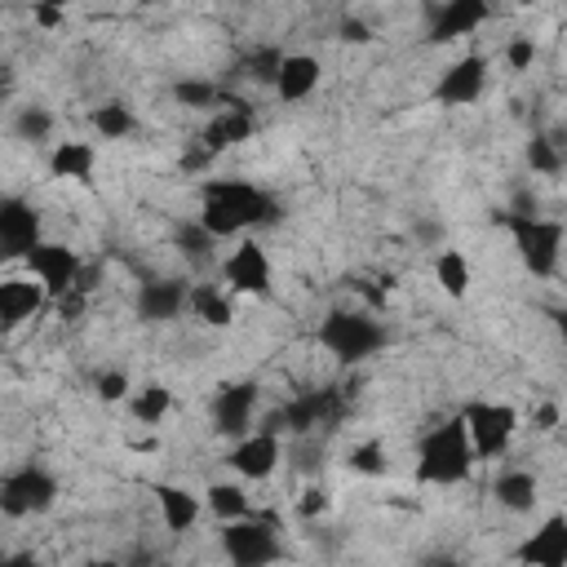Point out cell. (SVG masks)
<instances>
[{"label":"cell","instance_id":"1","mask_svg":"<svg viewBox=\"0 0 567 567\" xmlns=\"http://www.w3.org/2000/svg\"><path fill=\"white\" fill-rule=\"evenodd\" d=\"M213 239H239L244 231L279 222V200L239 178H208L200 191V217Z\"/></svg>","mask_w":567,"mask_h":567},{"label":"cell","instance_id":"2","mask_svg":"<svg viewBox=\"0 0 567 567\" xmlns=\"http://www.w3.org/2000/svg\"><path fill=\"white\" fill-rule=\"evenodd\" d=\"M470 470H474V448H470L461 417L435 426L421 439V452H417V479L421 483H461Z\"/></svg>","mask_w":567,"mask_h":567},{"label":"cell","instance_id":"3","mask_svg":"<svg viewBox=\"0 0 567 567\" xmlns=\"http://www.w3.org/2000/svg\"><path fill=\"white\" fill-rule=\"evenodd\" d=\"M391 342L386 324L364 315V311H333L324 324H320V346L329 355H338L342 364H364L373 360L382 346Z\"/></svg>","mask_w":567,"mask_h":567},{"label":"cell","instance_id":"4","mask_svg":"<svg viewBox=\"0 0 567 567\" xmlns=\"http://www.w3.org/2000/svg\"><path fill=\"white\" fill-rule=\"evenodd\" d=\"M505 231L514 235L518 261L536 279H549L558 270V257H563V222L541 217V213H510L505 217Z\"/></svg>","mask_w":567,"mask_h":567},{"label":"cell","instance_id":"5","mask_svg":"<svg viewBox=\"0 0 567 567\" xmlns=\"http://www.w3.org/2000/svg\"><path fill=\"white\" fill-rule=\"evenodd\" d=\"M342 417H346V395L329 386V391H307V395L289 399L266 421V430H275V435H315L320 426L333 430Z\"/></svg>","mask_w":567,"mask_h":567},{"label":"cell","instance_id":"6","mask_svg":"<svg viewBox=\"0 0 567 567\" xmlns=\"http://www.w3.org/2000/svg\"><path fill=\"white\" fill-rule=\"evenodd\" d=\"M58 501V479L45 470V466H19L0 479V514L6 518H32V514H45L54 510Z\"/></svg>","mask_w":567,"mask_h":567},{"label":"cell","instance_id":"7","mask_svg":"<svg viewBox=\"0 0 567 567\" xmlns=\"http://www.w3.org/2000/svg\"><path fill=\"white\" fill-rule=\"evenodd\" d=\"M461 421H466V435H470V448H474V461H492L510 448L514 430H518V413L510 404H488V399H474L461 408Z\"/></svg>","mask_w":567,"mask_h":567},{"label":"cell","instance_id":"8","mask_svg":"<svg viewBox=\"0 0 567 567\" xmlns=\"http://www.w3.org/2000/svg\"><path fill=\"white\" fill-rule=\"evenodd\" d=\"M222 549L235 567H261V563H275L284 549H279V536H275V523L270 518H257V514H244V518H231L222 527Z\"/></svg>","mask_w":567,"mask_h":567},{"label":"cell","instance_id":"9","mask_svg":"<svg viewBox=\"0 0 567 567\" xmlns=\"http://www.w3.org/2000/svg\"><path fill=\"white\" fill-rule=\"evenodd\" d=\"M41 208L23 195H0V261H19L41 244Z\"/></svg>","mask_w":567,"mask_h":567},{"label":"cell","instance_id":"10","mask_svg":"<svg viewBox=\"0 0 567 567\" xmlns=\"http://www.w3.org/2000/svg\"><path fill=\"white\" fill-rule=\"evenodd\" d=\"M28 270L36 275V284L45 289V298L50 302H58L63 293H72L76 289V275H81V257H76V248H67V244H58V239H41L28 257Z\"/></svg>","mask_w":567,"mask_h":567},{"label":"cell","instance_id":"11","mask_svg":"<svg viewBox=\"0 0 567 567\" xmlns=\"http://www.w3.org/2000/svg\"><path fill=\"white\" fill-rule=\"evenodd\" d=\"M279 461H284V443H279L275 430H244V435L231 443V452H226V466H231L239 479H248V483L270 479V474L279 470Z\"/></svg>","mask_w":567,"mask_h":567},{"label":"cell","instance_id":"12","mask_svg":"<svg viewBox=\"0 0 567 567\" xmlns=\"http://www.w3.org/2000/svg\"><path fill=\"white\" fill-rule=\"evenodd\" d=\"M222 279L244 298H266L270 293V257L257 239H239L231 257L222 261Z\"/></svg>","mask_w":567,"mask_h":567},{"label":"cell","instance_id":"13","mask_svg":"<svg viewBox=\"0 0 567 567\" xmlns=\"http://www.w3.org/2000/svg\"><path fill=\"white\" fill-rule=\"evenodd\" d=\"M253 133H257V116H253V107H248V103H239V98H231L222 111H213V120L200 129V138H195V142L217 160V156H222V151H231L235 142H248Z\"/></svg>","mask_w":567,"mask_h":567},{"label":"cell","instance_id":"14","mask_svg":"<svg viewBox=\"0 0 567 567\" xmlns=\"http://www.w3.org/2000/svg\"><path fill=\"white\" fill-rule=\"evenodd\" d=\"M483 85H488V58H483V54H461V58L439 76L435 103H439V107H470V103H479Z\"/></svg>","mask_w":567,"mask_h":567},{"label":"cell","instance_id":"15","mask_svg":"<svg viewBox=\"0 0 567 567\" xmlns=\"http://www.w3.org/2000/svg\"><path fill=\"white\" fill-rule=\"evenodd\" d=\"M208 413H213V426H217L222 435L239 439V435L248 430L253 413H257V382H231V386H222V391L213 395Z\"/></svg>","mask_w":567,"mask_h":567},{"label":"cell","instance_id":"16","mask_svg":"<svg viewBox=\"0 0 567 567\" xmlns=\"http://www.w3.org/2000/svg\"><path fill=\"white\" fill-rule=\"evenodd\" d=\"M488 0H443L435 23H430V45H452L488 23Z\"/></svg>","mask_w":567,"mask_h":567},{"label":"cell","instance_id":"17","mask_svg":"<svg viewBox=\"0 0 567 567\" xmlns=\"http://www.w3.org/2000/svg\"><path fill=\"white\" fill-rule=\"evenodd\" d=\"M50 298H45V289L36 279H0V333H14L19 324H28V320H36L41 315V307H45Z\"/></svg>","mask_w":567,"mask_h":567},{"label":"cell","instance_id":"18","mask_svg":"<svg viewBox=\"0 0 567 567\" xmlns=\"http://www.w3.org/2000/svg\"><path fill=\"white\" fill-rule=\"evenodd\" d=\"M320 76H324L320 58H311V54H284L270 89L279 94V103H307L320 89Z\"/></svg>","mask_w":567,"mask_h":567},{"label":"cell","instance_id":"19","mask_svg":"<svg viewBox=\"0 0 567 567\" xmlns=\"http://www.w3.org/2000/svg\"><path fill=\"white\" fill-rule=\"evenodd\" d=\"M186 293H191L186 279H151L138 289V315L147 324H169L186 311Z\"/></svg>","mask_w":567,"mask_h":567},{"label":"cell","instance_id":"20","mask_svg":"<svg viewBox=\"0 0 567 567\" xmlns=\"http://www.w3.org/2000/svg\"><path fill=\"white\" fill-rule=\"evenodd\" d=\"M518 558L532 567H563L567 563V518L554 514L541 532H532V541L518 549Z\"/></svg>","mask_w":567,"mask_h":567},{"label":"cell","instance_id":"21","mask_svg":"<svg viewBox=\"0 0 567 567\" xmlns=\"http://www.w3.org/2000/svg\"><path fill=\"white\" fill-rule=\"evenodd\" d=\"M156 505H160V523L169 532H191L200 523V510H204V501L195 492L173 488V483H160L156 488Z\"/></svg>","mask_w":567,"mask_h":567},{"label":"cell","instance_id":"22","mask_svg":"<svg viewBox=\"0 0 567 567\" xmlns=\"http://www.w3.org/2000/svg\"><path fill=\"white\" fill-rule=\"evenodd\" d=\"M94 169H98V151L94 142H58L54 156H50V173L63 178V182H81L89 186L94 182Z\"/></svg>","mask_w":567,"mask_h":567},{"label":"cell","instance_id":"23","mask_svg":"<svg viewBox=\"0 0 567 567\" xmlns=\"http://www.w3.org/2000/svg\"><path fill=\"white\" fill-rule=\"evenodd\" d=\"M492 496H496V505L510 510V514H532V505L541 501V483H536L532 470H505V474H496Z\"/></svg>","mask_w":567,"mask_h":567},{"label":"cell","instance_id":"24","mask_svg":"<svg viewBox=\"0 0 567 567\" xmlns=\"http://www.w3.org/2000/svg\"><path fill=\"white\" fill-rule=\"evenodd\" d=\"M186 311H191L200 324H208V329H231V324H235V307H231V298L217 289V284H191Z\"/></svg>","mask_w":567,"mask_h":567},{"label":"cell","instance_id":"25","mask_svg":"<svg viewBox=\"0 0 567 567\" xmlns=\"http://www.w3.org/2000/svg\"><path fill=\"white\" fill-rule=\"evenodd\" d=\"M435 284H439V293L461 302L470 293V284H474V270H470V257L461 248H443L435 257Z\"/></svg>","mask_w":567,"mask_h":567},{"label":"cell","instance_id":"26","mask_svg":"<svg viewBox=\"0 0 567 567\" xmlns=\"http://www.w3.org/2000/svg\"><path fill=\"white\" fill-rule=\"evenodd\" d=\"M173 98H178V107H186V111H222L235 94H226L217 81H178L173 85Z\"/></svg>","mask_w":567,"mask_h":567},{"label":"cell","instance_id":"27","mask_svg":"<svg viewBox=\"0 0 567 567\" xmlns=\"http://www.w3.org/2000/svg\"><path fill=\"white\" fill-rule=\"evenodd\" d=\"M89 125H94V133L107 138V142H120V138H129V133L138 129V120H133V111H129L125 103H103V107H94Z\"/></svg>","mask_w":567,"mask_h":567},{"label":"cell","instance_id":"28","mask_svg":"<svg viewBox=\"0 0 567 567\" xmlns=\"http://www.w3.org/2000/svg\"><path fill=\"white\" fill-rule=\"evenodd\" d=\"M133 421L138 426H160L164 417H169V408H173V391L169 386H160V382H151V386H142L138 395H133Z\"/></svg>","mask_w":567,"mask_h":567},{"label":"cell","instance_id":"29","mask_svg":"<svg viewBox=\"0 0 567 567\" xmlns=\"http://www.w3.org/2000/svg\"><path fill=\"white\" fill-rule=\"evenodd\" d=\"M204 505H208V510H213V518H222V523L253 514V505H248V492H244L239 483H213V488L204 492Z\"/></svg>","mask_w":567,"mask_h":567},{"label":"cell","instance_id":"30","mask_svg":"<svg viewBox=\"0 0 567 567\" xmlns=\"http://www.w3.org/2000/svg\"><path fill=\"white\" fill-rule=\"evenodd\" d=\"M14 133H19L23 142H50V133H54V111H50V107H23L19 120H14Z\"/></svg>","mask_w":567,"mask_h":567},{"label":"cell","instance_id":"31","mask_svg":"<svg viewBox=\"0 0 567 567\" xmlns=\"http://www.w3.org/2000/svg\"><path fill=\"white\" fill-rule=\"evenodd\" d=\"M351 470H355V474H364V479H377V474H386V470H391V461H386V448H382L377 439H368V443H355V448H351Z\"/></svg>","mask_w":567,"mask_h":567},{"label":"cell","instance_id":"32","mask_svg":"<svg viewBox=\"0 0 567 567\" xmlns=\"http://www.w3.org/2000/svg\"><path fill=\"white\" fill-rule=\"evenodd\" d=\"M279 50H270V45H261V50H253L244 63H239V76H248V81H257V85H270L275 81V72H279Z\"/></svg>","mask_w":567,"mask_h":567},{"label":"cell","instance_id":"33","mask_svg":"<svg viewBox=\"0 0 567 567\" xmlns=\"http://www.w3.org/2000/svg\"><path fill=\"white\" fill-rule=\"evenodd\" d=\"M213 235L200 226V222H182L178 226V248H182V257H191V261H204L208 253H213Z\"/></svg>","mask_w":567,"mask_h":567},{"label":"cell","instance_id":"34","mask_svg":"<svg viewBox=\"0 0 567 567\" xmlns=\"http://www.w3.org/2000/svg\"><path fill=\"white\" fill-rule=\"evenodd\" d=\"M527 164H532L536 173H545V178H554V173L563 169V156H558V142H554V138H532V147H527Z\"/></svg>","mask_w":567,"mask_h":567},{"label":"cell","instance_id":"35","mask_svg":"<svg viewBox=\"0 0 567 567\" xmlns=\"http://www.w3.org/2000/svg\"><path fill=\"white\" fill-rule=\"evenodd\" d=\"M129 377L120 373V368H107V373H98V399L103 404H120V399H129Z\"/></svg>","mask_w":567,"mask_h":567},{"label":"cell","instance_id":"36","mask_svg":"<svg viewBox=\"0 0 567 567\" xmlns=\"http://www.w3.org/2000/svg\"><path fill=\"white\" fill-rule=\"evenodd\" d=\"M505 63H510V72H532V63H536V41H532V36H514V41L505 45Z\"/></svg>","mask_w":567,"mask_h":567},{"label":"cell","instance_id":"37","mask_svg":"<svg viewBox=\"0 0 567 567\" xmlns=\"http://www.w3.org/2000/svg\"><path fill=\"white\" fill-rule=\"evenodd\" d=\"M338 36H342L346 45H373V41H377V36H373V28H368L364 19H342Z\"/></svg>","mask_w":567,"mask_h":567},{"label":"cell","instance_id":"38","mask_svg":"<svg viewBox=\"0 0 567 567\" xmlns=\"http://www.w3.org/2000/svg\"><path fill=\"white\" fill-rule=\"evenodd\" d=\"M85 307H89V293H81V289H72V293L58 298V315H63V320H81Z\"/></svg>","mask_w":567,"mask_h":567},{"label":"cell","instance_id":"39","mask_svg":"<svg viewBox=\"0 0 567 567\" xmlns=\"http://www.w3.org/2000/svg\"><path fill=\"white\" fill-rule=\"evenodd\" d=\"M298 510H302V518L324 514V510H329V492H324V488H307V492H302V501H298Z\"/></svg>","mask_w":567,"mask_h":567},{"label":"cell","instance_id":"40","mask_svg":"<svg viewBox=\"0 0 567 567\" xmlns=\"http://www.w3.org/2000/svg\"><path fill=\"white\" fill-rule=\"evenodd\" d=\"M67 0H36V28H58Z\"/></svg>","mask_w":567,"mask_h":567},{"label":"cell","instance_id":"41","mask_svg":"<svg viewBox=\"0 0 567 567\" xmlns=\"http://www.w3.org/2000/svg\"><path fill=\"white\" fill-rule=\"evenodd\" d=\"M532 426H536V430H554V426H558V404H541V408L532 413Z\"/></svg>","mask_w":567,"mask_h":567},{"label":"cell","instance_id":"42","mask_svg":"<svg viewBox=\"0 0 567 567\" xmlns=\"http://www.w3.org/2000/svg\"><path fill=\"white\" fill-rule=\"evenodd\" d=\"M6 103H10V76L0 72V107H6Z\"/></svg>","mask_w":567,"mask_h":567},{"label":"cell","instance_id":"43","mask_svg":"<svg viewBox=\"0 0 567 567\" xmlns=\"http://www.w3.org/2000/svg\"><path fill=\"white\" fill-rule=\"evenodd\" d=\"M142 6H160V0H142Z\"/></svg>","mask_w":567,"mask_h":567},{"label":"cell","instance_id":"44","mask_svg":"<svg viewBox=\"0 0 567 567\" xmlns=\"http://www.w3.org/2000/svg\"><path fill=\"white\" fill-rule=\"evenodd\" d=\"M488 6H492V0H488Z\"/></svg>","mask_w":567,"mask_h":567}]
</instances>
